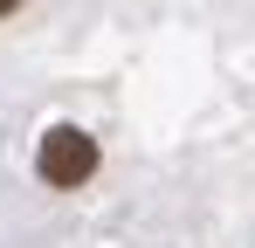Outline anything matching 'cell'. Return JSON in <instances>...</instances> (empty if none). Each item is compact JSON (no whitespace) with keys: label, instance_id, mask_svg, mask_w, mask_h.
Segmentation results:
<instances>
[{"label":"cell","instance_id":"cell-2","mask_svg":"<svg viewBox=\"0 0 255 248\" xmlns=\"http://www.w3.org/2000/svg\"><path fill=\"white\" fill-rule=\"evenodd\" d=\"M14 7H21V0H0V21H7V14H14Z\"/></svg>","mask_w":255,"mask_h":248},{"label":"cell","instance_id":"cell-1","mask_svg":"<svg viewBox=\"0 0 255 248\" xmlns=\"http://www.w3.org/2000/svg\"><path fill=\"white\" fill-rule=\"evenodd\" d=\"M35 172H42L48 186H62V193H76L97 179V138H90L83 124H48L42 145H35Z\"/></svg>","mask_w":255,"mask_h":248}]
</instances>
